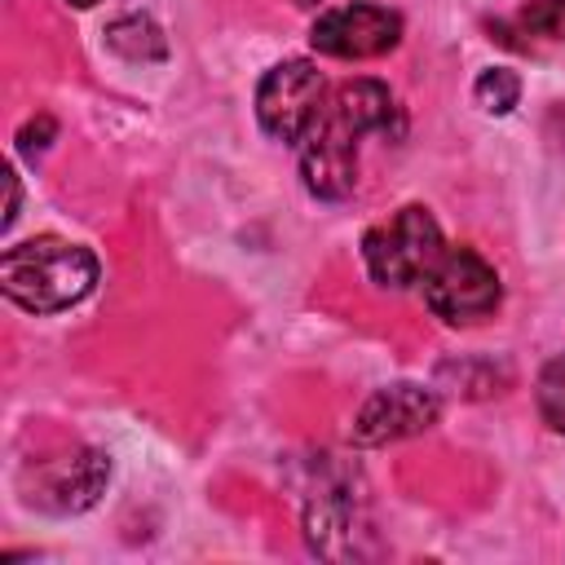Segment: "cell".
<instances>
[{"mask_svg": "<svg viewBox=\"0 0 565 565\" xmlns=\"http://www.w3.org/2000/svg\"><path fill=\"white\" fill-rule=\"evenodd\" d=\"M397 102L380 79H349L331 88L300 137V177L313 199H349L358 185V141L366 132H397Z\"/></svg>", "mask_w": 565, "mask_h": 565, "instance_id": "1", "label": "cell"}, {"mask_svg": "<svg viewBox=\"0 0 565 565\" xmlns=\"http://www.w3.org/2000/svg\"><path fill=\"white\" fill-rule=\"evenodd\" d=\"M97 282V256L84 243L40 234L26 243L4 247L0 256V287L26 313H62L79 305Z\"/></svg>", "mask_w": 565, "mask_h": 565, "instance_id": "2", "label": "cell"}, {"mask_svg": "<svg viewBox=\"0 0 565 565\" xmlns=\"http://www.w3.org/2000/svg\"><path fill=\"white\" fill-rule=\"evenodd\" d=\"M446 243H441V225L424 203H406L397 207L388 221L371 225L362 238V260L371 282L380 287H415L428 278V269L441 260Z\"/></svg>", "mask_w": 565, "mask_h": 565, "instance_id": "3", "label": "cell"}, {"mask_svg": "<svg viewBox=\"0 0 565 565\" xmlns=\"http://www.w3.org/2000/svg\"><path fill=\"white\" fill-rule=\"evenodd\" d=\"M499 274L486 256L472 247H446L441 260L424 278V305L446 322V327H472L499 309Z\"/></svg>", "mask_w": 565, "mask_h": 565, "instance_id": "4", "label": "cell"}, {"mask_svg": "<svg viewBox=\"0 0 565 565\" xmlns=\"http://www.w3.org/2000/svg\"><path fill=\"white\" fill-rule=\"evenodd\" d=\"M322 97H327L322 71L313 62H305V57H287V62H278V66H269L260 75V84H256V119L274 141L300 146V137L313 124Z\"/></svg>", "mask_w": 565, "mask_h": 565, "instance_id": "5", "label": "cell"}, {"mask_svg": "<svg viewBox=\"0 0 565 565\" xmlns=\"http://www.w3.org/2000/svg\"><path fill=\"white\" fill-rule=\"evenodd\" d=\"M402 40V18L384 4H340V9H327L313 31H309V44L327 57H344V62H366V57H380L388 49H397Z\"/></svg>", "mask_w": 565, "mask_h": 565, "instance_id": "6", "label": "cell"}, {"mask_svg": "<svg viewBox=\"0 0 565 565\" xmlns=\"http://www.w3.org/2000/svg\"><path fill=\"white\" fill-rule=\"evenodd\" d=\"M441 415V402L433 388L424 384H384L375 388L358 415H353V441L358 446H388V441H402V437H415V433H428Z\"/></svg>", "mask_w": 565, "mask_h": 565, "instance_id": "7", "label": "cell"}, {"mask_svg": "<svg viewBox=\"0 0 565 565\" xmlns=\"http://www.w3.org/2000/svg\"><path fill=\"white\" fill-rule=\"evenodd\" d=\"M110 481V459L102 450H66V455H53V459H40L35 472H31V486H26V499L44 512H84L97 503V494L106 490Z\"/></svg>", "mask_w": 565, "mask_h": 565, "instance_id": "8", "label": "cell"}, {"mask_svg": "<svg viewBox=\"0 0 565 565\" xmlns=\"http://www.w3.org/2000/svg\"><path fill=\"white\" fill-rule=\"evenodd\" d=\"M366 534L371 530H366V516H362V499L353 494L349 481H327L305 503V539L318 556H331V561L362 556Z\"/></svg>", "mask_w": 565, "mask_h": 565, "instance_id": "9", "label": "cell"}, {"mask_svg": "<svg viewBox=\"0 0 565 565\" xmlns=\"http://www.w3.org/2000/svg\"><path fill=\"white\" fill-rule=\"evenodd\" d=\"M106 44H110L119 57H128V62H163V57H168V40H163V31L154 26V18H146V13L115 18V22L106 26Z\"/></svg>", "mask_w": 565, "mask_h": 565, "instance_id": "10", "label": "cell"}, {"mask_svg": "<svg viewBox=\"0 0 565 565\" xmlns=\"http://www.w3.org/2000/svg\"><path fill=\"white\" fill-rule=\"evenodd\" d=\"M516 35L530 53H565V0H530L516 13Z\"/></svg>", "mask_w": 565, "mask_h": 565, "instance_id": "11", "label": "cell"}, {"mask_svg": "<svg viewBox=\"0 0 565 565\" xmlns=\"http://www.w3.org/2000/svg\"><path fill=\"white\" fill-rule=\"evenodd\" d=\"M472 97H477V106H481L486 115H508V110L521 102V79H516V71H508V66H490V71L477 75Z\"/></svg>", "mask_w": 565, "mask_h": 565, "instance_id": "12", "label": "cell"}, {"mask_svg": "<svg viewBox=\"0 0 565 565\" xmlns=\"http://www.w3.org/2000/svg\"><path fill=\"white\" fill-rule=\"evenodd\" d=\"M534 402H539V415L556 433H565V353L552 358V362H543V371L534 380Z\"/></svg>", "mask_w": 565, "mask_h": 565, "instance_id": "13", "label": "cell"}, {"mask_svg": "<svg viewBox=\"0 0 565 565\" xmlns=\"http://www.w3.org/2000/svg\"><path fill=\"white\" fill-rule=\"evenodd\" d=\"M4 185H9V203H4V216H0V230H9L18 221V203H22V190H18V172H4Z\"/></svg>", "mask_w": 565, "mask_h": 565, "instance_id": "14", "label": "cell"}, {"mask_svg": "<svg viewBox=\"0 0 565 565\" xmlns=\"http://www.w3.org/2000/svg\"><path fill=\"white\" fill-rule=\"evenodd\" d=\"M552 128H556V141L565 146V102H556V110H552Z\"/></svg>", "mask_w": 565, "mask_h": 565, "instance_id": "15", "label": "cell"}, {"mask_svg": "<svg viewBox=\"0 0 565 565\" xmlns=\"http://www.w3.org/2000/svg\"><path fill=\"white\" fill-rule=\"evenodd\" d=\"M71 4H75V9H93L97 0H71Z\"/></svg>", "mask_w": 565, "mask_h": 565, "instance_id": "16", "label": "cell"}, {"mask_svg": "<svg viewBox=\"0 0 565 565\" xmlns=\"http://www.w3.org/2000/svg\"><path fill=\"white\" fill-rule=\"evenodd\" d=\"M296 4H305V9H309V4H322V0H296Z\"/></svg>", "mask_w": 565, "mask_h": 565, "instance_id": "17", "label": "cell"}]
</instances>
